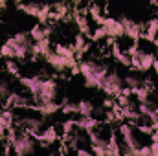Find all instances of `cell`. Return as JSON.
Returning a JSON list of instances; mask_svg holds the SVG:
<instances>
[{"instance_id": "cell-25", "label": "cell", "mask_w": 158, "mask_h": 156, "mask_svg": "<svg viewBox=\"0 0 158 156\" xmlns=\"http://www.w3.org/2000/svg\"><path fill=\"white\" fill-rule=\"evenodd\" d=\"M39 110L42 112V116H48V114H53V112H57L59 110V105L53 101V103H44V105H40Z\"/></svg>"}, {"instance_id": "cell-6", "label": "cell", "mask_w": 158, "mask_h": 156, "mask_svg": "<svg viewBox=\"0 0 158 156\" xmlns=\"http://www.w3.org/2000/svg\"><path fill=\"white\" fill-rule=\"evenodd\" d=\"M119 134L123 138V145L129 149L131 156H138V149H140V143L136 142V134L132 132V129L129 125H121L119 127Z\"/></svg>"}, {"instance_id": "cell-17", "label": "cell", "mask_w": 158, "mask_h": 156, "mask_svg": "<svg viewBox=\"0 0 158 156\" xmlns=\"http://www.w3.org/2000/svg\"><path fill=\"white\" fill-rule=\"evenodd\" d=\"M107 156H121L119 143H118V140H116V134H110V138H109V145H107Z\"/></svg>"}, {"instance_id": "cell-40", "label": "cell", "mask_w": 158, "mask_h": 156, "mask_svg": "<svg viewBox=\"0 0 158 156\" xmlns=\"http://www.w3.org/2000/svg\"><path fill=\"white\" fill-rule=\"evenodd\" d=\"M6 7V2H0V9H4Z\"/></svg>"}, {"instance_id": "cell-18", "label": "cell", "mask_w": 158, "mask_h": 156, "mask_svg": "<svg viewBox=\"0 0 158 156\" xmlns=\"http://www.w3.org/2000/svg\"><path fill=\"white\" fill-rule=\"evenodd\" d=\"M136 97H138V101H140V105H151L149 103V96H151V88H147V86H142V88H138V90H134L132 92Z\"/></svg>"}, {"instance_id": "cell-24", "label": "cell", "mask_w": 158, "mask_h": 156, "mask_svg": "<svg viewBox=\"0 0 158 156\" xmlns=\"http://www.w3.org/2000/svg\"><path fill=\"white\" fill-rule=\"evenodd\" d=\"M76 22H77L79 30H81V33H90V26H88V22H86V18H85V15L83 13H77L76 15Z\"/></svg>"}, {"instance_id": "cell-5", "label": "cell", "mask_w": 158, "mask_h": 156, "mask_svg": "<svg viewBox=\"0 0 158 156\" xmlns=\"http://www.w3.org/2000/svg\"><path fill=\"white\" fill-rule=\"evenodd\" d=\"M33 149H35V143L30 134H19L17 140L11 143V151L15 156H28L33 153Z\"/></svg>"}, {"instance_id": "cell-15", "label": "cell", "mask_w": 158, "mask_h": 156, "mask_svg": "<svg viewBox=\"0 0 158 156\" xmlns=\"http://www.w3.org/2000/svg\"><path fill=\"white\" fill-rule=\"evenodd\" d=\"M76 125H77L81 130H85L86 134H90V132H92V130L98 127V121H96L94 117H81Z\"/></svg>"}, {"instance_id": "cell-1", "label": "cell", "mask_w": 158, "mask_h": 156, "mask_svg": "<svg viewBox=\"0 0 158 156\" xmlns=\"http://www.w3.org/2000/svg\"><path fill=\"white\" fill-rule=\"evenodd\" d=\"M79 72L85 77L88 88H103L105 79L109 77V70L103 64H98L94 61H83L79 64Z\"/></svg>"}, {"instance_id": "cell-37", "label": "cell", "mask_w": 158, "mask_h": 156, "mask_svg": "<svg viewBox=\"0 0 158 156\" xmlns=\"http://www.w3.org/2000/svg\"><path fill=\"white\" fill-rule=\"evenodd\" d=\"M76 156H94L90 151H86V149H77L76 151Z\"/></svg>"}, {"instance_id": "cell-10", "label": "cell", "mask_w": 158, "mask_h": 156, "mask_svg": "<svg viewBox=\"0 0 158 156\" xmlns=\"http://www.w3.org/2000/svg\"><path fill=\"white\" fill-rule=\"evenodd\" d=\"M103 30H105V33L109 37H114V39H118V37L123 35V26L116 18H105L103 20Z\"/></svg>"}, {"instance_id": "cell-29", "label": "cell", "mask_w": 158, "mask_h": 156, "mask_svg": "<svg viewBox=\"0 0 158 156\" xmlns=\"http://www.w3.org/2000/svg\"><path fill=\"white\" fill-rule=\"evenodd\" d=\"M9 84L6 83V81H0V101H4V99H7L9 97Z\"/></svg>"}, {"instance_id": "cell-27", "label": "cell", "mask_w": 158, "mask_h": 156, "mask_svg": "<svg viewBox=\"0 0 158 156\" xmlns=\"http://www.w3.org/2000/svg\"><path fill=\"white\" fill-rule=\"evenodd\" d=\"M88 11H90V15H92L98 22H101V24H103V20H105V18L101 17V7H99L98 4H92V6L88 7Z\"/></svg>"}, {"instance_id": "cell-38", "label": "cell", "mask_w": 158, "mask_h": 156, "mask_svg": "<svg viewBox=\"0 0 158 156\" xmlns=\"http://www.w3.org/2000/svg\"><path fill=\"white\" fill-rule=\"evenodd\" d=\"M153 142H158V129H155V132H153Z\"/></svg>"}, {"instance_id": "cell-28", "label": "cell", "mask_w": 158, "mask_h": 156, "mask_svg": "<svg viewBox=\"0 0 158 156\" xmlns=\"http://www.w3.org/2000/svg\"><path fill=\"white\" fill-rule=\"evenodd\" d=\"M0 55L6 57V59H15V51H13V48H9L7 44H2V48H0Z\"/></svg>"}, {"instance_id": "cell-35", "label": "cell", "mask_w": 158, "mask_h": 156, "mask_svg": "<svg viewBox=\"0 0 158 156\" xmlns=\"http://www.w3.org/2000/svg\"><path fill=\"white\" fill-rule=\"evenodd\" d=\"M138 156H151V147L149 145H142L138 149Z\"/></svg>"}, {"instance_id": "cell-7", "label": "cell", "mask_w": 158, "mask_h": 156, "mask_svg": "<svg viewBox=\"0 0 158 156\" xmlns=\"http://www.w3.org/2000/svg\"><path fill=\"white\" fill-rule=\"evenodd\" d=\"M46 61L55 68V70H66V68H77L76 66V59H64V57H61V55H57L55 51H50L48 55H46Z\"/></svg>"}, {"instance_id": "cell-41", "label": "cell", "mask_w": 158, "mask_h": 156, "mask_svg": "<svg viewBox=\"0 0 158 156\" xmlns=\"http://www.w3.org/2000/svg\"><path fill=\"white\" fill-rule=\"evenodd\" d=\"M156 129H158V123H156Z\"/></svg>"}, {"instance_id": "cell-22", "label": "cell", "mask_w": 158, "mask_h": 156, "mask_svg": "<svg viewBox=\"0 0 158 156\" xmlns=\"http://www.w3.org/2000/svg\"><path fill=\"white\" fill-rule=\"evenodd\" d=\"M39 140L40 142H44V143H53L55 140H57V132H55V129L53 127H50V129H46L44 132H40V136H39Z\"/></svg>"}, {"instance_id": "cell-3", "label": "cell", "mask_w": 158, "mask_h": 156, "mask_svg": "<svg viewBox=\"0 0 158 156\" xmlns=\"http://www.w3.org/2000/svg\"><path fill=\"white\" fill-rule=\"evenodd\" d=\"M15 125L24 129L26 134L30 136H40V129H42V117H35V116H20L15 117Z\"/></svg>"}, {"instance_id": "cell-21", "label": "cell", "mask_w": 158, "mask_h": 156, "mask_svg": "<svg viewBox=\"0 0 158 156\" xmlns=\"http://www.w3.org/2000/svg\"><path fill=\"white\" fill-rule=\"evenodd\" d=\"M74 48L72 46H66V44H57V48H55V53L57 55H61V57H64V59H76L74 57Z\"/></svg>"}, {"instance_id": "cell-8", "label": "cell", "mask_w": 158, "mask_h": 156, "mask_svg": "<svg viewBox=\"0 0 158 156\" xmlns=\"http://www.w3.org/2000/svg\"><path fill=\"white\" fill-rule=\"evenodd\" d=\"M121 86H123V81L118 74H109V77L105 79L103 90L109 96H121Z\"/></svg>"}, {"instance_id": "cell-13", "label": "cell", "mask_w": 158, "mask_h": 156, "mask_svg": "<svg viewBox=\"0 0 158 156\" xmlns=\"http://www.w3.org/2000/svg\"><path fill=\"white\" fill-rule=\"evenodd\" d=\"M50 28H44L42 24H39V26H35V28H31V31H30V37L35 40V42H42V40H46L48 37H50Z\"/></svg>"}, {"instance_id": "cell-14", "label": "cell", "mask_w": 158, "mask_h": 156, "mask_svg": "<svg viewBox=\"0 0 158 156\" xmlns=\"http://www.w3.org/2000/svg\"><path fill=\"white\" fill-rule=\"evenodd\" d=\"M155 61H156V57H155V55L140 51V64H138V68H140L142 72H147V70H151V68H153V63H155Z\"/></svg>"}, {"instance_id": "cell-23", "label": "cell", "mask_w": 158, "mask_h": 156, "mask_svg": "<svg viewBox=\"0 0 158 156\" xmlns=\"http://www.w3.org/2000/svg\"><path fill=\"white\" fill-rule=\"evenodd\" d=\"M125 84L131 88V92H134V90H138V88L143 86V81L138 77V76H127L125 77Z\"/></svg>"}, {"instance_id": "cell-33", "label": "cell", "mask_w": 158, "mask_h": 156, "mask_svg": "<svg viewBox=\"0 0 158 156\" xmlns=\"http://www.w3.org/2000/svg\"><path fill=\"white\" fill-rule=\"evenodd\" d=\"M103 37H107V33H105L103 26H101V28H98V30L92 33V39H94V40H99V39H103Z\"/></svg>"}, {"instance_id": "cell-32", "label": "cell", "mask_w": 158, "mask_h": 156, "mask_svg": "<svg viewBox=\"0 0 158 156\" xmlns=\"http://www.w3.org/2000/svg\"><path fill=\"white\" fill-rule=\"evenodd\" d=\"M6 70H7L9 74H13V76H17V74H19V66H17L13 61H7V63H6Z\"/></svg>"}, {"instance_id": "cell-20", "label": "cell", "mask_w": 158, "mask_h": 156, "mask_svg": "<svg viewBox=\"0 0 158 156\" xmlns=\"http://www.w3.org/2000/svg\"><path fill=\"white\" fill-rule=\"evenodd\" d=\"M19 9H22V11H26L28 15H33V17H39L40 11H42V6L39 4H19Z\"/></svg>"}, {"instance_id": "cell-12", "label": "cell", "mask_w": 158, "mask_h": 156, "mask_svg": "<svg viewBox=\"0 0 158 156\" xmlns=\"http://www.w3.org/2000/svg\"><path fill=\"white\" fill-rule=\"evenodd\" d=\"M6 105L15 107V109H28L31 105V101L26 96H20V94H9V97L6 99Z\"/></svg>"}, {"instance_id": "cell-19", "label": "cell", "mask_w": 158, "mask_h": 156, "mask_svg": "<svg viewBox=\"0 0 158 156\" xmlns=\"http://www.w3.org/2000/svg\"><path fill=\"white\" fill-rule=\"evenodd\" d=\"M13 123H15V116H13L9 110L0 112V127H2V129H7V130L13 129V127H11Z\"/></svg>"}, {"instance_id": "cell-30", "label": "cell", "mask_w": 158, "mask_h": 156, "mask_svg": "<svg viewBox=\"0 0 158 156\" xmlns=\"http://www.w3.org/2000/svg\"><path fill=\"white\" fill-rule=\"evenodd\" d=\"M37 46H39V51H40V55H48L50 53V40L46 39V40H42V42H37Z\"/></svg>"}, {"instance_id": "cell-9", "label": "cell", "mask_w": 158, "mask_h": 156, "mask_svg": "<svg viewBox=\"0 0 158 156\" xmlns=\"http://www.w3.org/2000/svg\"><path fill=\"white\" fill-rule=\"evenodd\" d=\"M119 22H121V26H123V35H127V37H131V39H138V37L142 35V26H140L138 22L131 20L129 17H121Z\"/></svg>"}, {"instance_id": "cell-31", "label": "cell", "mask_w": 158, "mask_h": 156, "mask_svg": "<svg viewBox=\"0 0 158 156\" xmlns=\"http://www.w3.org/2000/svg\"><path fill=\"white\" fill-rule=\"evenodd\" d=\"M86 48V44H85V37L83 35H77V39H76V46H74V50H77V51H83Z\"/></svg>"}, {"instance_id": "cell-36", "label": "cell", "mask_w": 158, "mask_h": 156, "mask_svg": "<svg viewBox=\"0 0 158 156\" xmlns=\"http://www.w3.org/2000/svg\"><path fill=\"white\" fill-rule=\"evenodd\" d=\"M149 147H151V156H158V142H153Z\"/></svg>"}, {"instance_id": "cell-11", "label": "cell", "mask_w": 158, "mask_h": 156, "mask_svg": "<svg viewBox=\"0 0 158 156\" xmlns=\"http://www.w3.org/2000/svg\"><path fill=\"white\" fill-rule=\"evenodd\" d=\"M42 83H44V79H40L39 76H35V77H22V79H20V84H22L24 88H28L33 96H39V94H40Z\"/></svg>"}, {"instance_id": "cell-4", "label": "cell", "mask_w": 158, "mask_h": 156, "mask_svg": "<svg viewBox=\"0 0 158 156\" xmlns=\"http://www.w3.org/2000/svg\"><path fill=\"white\" fill-rule=\"evenodd\" d=\"M55 96H57V84H55V81L53 79H44L42 88H40V94L39 96H33L37 109H39L40 105H44V103H53L55 101Z\"/></svg>"}, {"instance_id": "cell-42", "label": "cell", "mask_w": 158, "mask_h": 156, "mask_svg": "<svg viewBox=\"0 0 158 156\" xmlns=\"http://www.w3.org/2000/svg\"><path fill=\"white\" fill-rule=\"evenodd\" d=\"M156 42H158V40H156Z\"/></svg>"}, {"instance_id": "cell-2", "label": "cell", "mask_w": 158, "mask_h": 156, "mask_svg": "<svg viewBox=\"0 0 158 156\" xmlns=\"http://www.w3.org/2000/svg\"><path fill=\"white\" fill-rule=\"evenodd\" d=\"M6 44L9 48H13L15 59H26L30 50H31V37L28 33H17L15 37L6 40Z\"/></svg>"}, {"instance_id": "cell-16", "label": "cell", "mask_w": 158, "mask_h": 156, "mask_svg": "<svg viewBox=\"0 0 158 156\" xmlns=\"http://www.w3.org/2000/svg\"><path fill=\"white\" fill-rule=\"evenodd\" d=\"M77 114L81 117H92V114H94V105L90 101H81V103H77Z\"/></svg>"}, {"instance_id": "cell-39", "label": "cell", "mask_w": 158, "mask_h": 156, "mask_svg": "<svg viewBox=\"0 0 158 156\" xmlns=\"http://www.w3.org/2000/svg\"><path fill=\"white\" fill-rule=\"evenodd\" d=\"M153 66H155V70H156V74H158V61H155V63H153Z\"/></svg>"}, {"instance_id": "cell-34", "label": "cell", "mask_w": 158, "mask_h": 156, "mask_svg": "<svg viewBox=\"0 0 158 156\" xmlns=\"http://www.w3.org/2000/svg\"><path fill=\"white\" fill-rule=\"evenodd\" d=\"M64 103H66V105L63 107V110H64L66 114H72V112H77V105H70L68 101H64Z\"/></svg>"}, {"instance_id": "cell-26", "label": "cell", "mask_w": 158, "mask_h": 156, "mask_svg": "<svg viewBox=\"0 0 158 156\" xmlns=\"http://www.w3.org/2000/svg\"><path fill=\"white\" fill-rule=\"evenodd\" d=\"M158 35V18L156 20H151L149 26H147V39L149 40H155Z\"/></svg>"}]
</instances>
